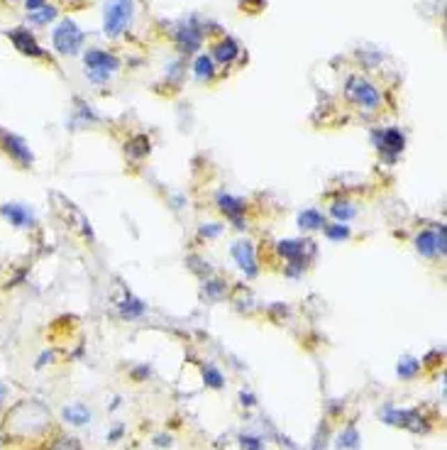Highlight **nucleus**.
Segmentation results:
<instances>
[{
  "instance_id": "obj_1",
  "label": "nucleus",
  "mask_w": 447,
  "mask_h": 450,
  "mask_svg": "<svg viewBox=\"0 0 447 450\" xmlns=\"http://www.w3.org/2000/svg\"><path fill=\"white\" fill-rule=\"evenodd\" d=\"M52 426V414L42 401L37 399H22L15 406H10L3 421V435L13 440H27V438H40L47 433Z\"/></svg>"
},
{
  "instance_id": "obj_2",
  "label": "nucleus",
  "mask_w": 447,
  "mask_h": 450,
  "mask_svg": "<svg viewBox=\"0 0 447 450\" xmlns=\"http://www.w3.org/2000/svg\"><path fill=\"white\" fill-rule=\"evenodd\" d=\"M345 98L357 105V108H362L364 113H377L382 108V93H379V88L359 74L347 79V84H345Z\"/></svg>"
},
{
  "instance_id": "obj_3",
  "label": "nucleus",
  "mask_w": 447,
  "mask_h": 450,
  "mask_svg": "<svg viewBox=\"0 0 447 450\" xmlns=\"http://www.w3.org/2000/svg\"><path fill=\"white\" fill-rule=\"evenodd\" d=\"M134 17V0H105L103 30L108 37H120Z\"/></svg>"
},
{
  "instance_id": "obj_4",
  "label": "nucleus",
  "mask_w": 447,
  "mask_h": 450,
  "mask_svg": "<svg viewBox=\"0 0 447 450\" xmlns=\"http://www.w3.org/2000/svg\"><path fill=\"white\" fill-rule=\"evenodd\" d=\"M84 64H86V76H88L93 84H105L115 71L120 69V59L115 54L105 49H88L84 54Z\"/></svg>"
},
{
  "instance_id": "obj_5",
  "label": "nucleus",
  "mask_w": 447,
  "mask_h": 450,
  "mask_svg": "<svg viewBox=\"0 0 447 450\" xmlns=\"http://www.w3.org/2000/svg\"><path fill=\"white\" fill-rule=\"evenodd\" d=\"M52 42L59 54H79V49L84 47V32L74 20H61L52 32Z\"/></svg>"
},
{
  "instance_id": "obj_6",
  "label": "nucleus",
  "mask_w": 447,
  "mask_h": 450,
  "mask_svg": "<svg viewBox=\"0 0 447 450\" xmlns=\"http://www.w3.org/2000/svg\"><path fill=\"white\" fill-rule=\"evenodd\" d=\"M374 145H377V150L389 162H393L403 152V147H406V137H403V132L398 127H386V130L374 132Z\"/></svg>"
},
{
  "instance_id": "obj_7",
  "label": "nucleus",
  "mask_w": 447,
  "mask_h": 450,
  "mask_svg": "<svg viewBox=\"0 0 447 450\" xmlns=\"http://www.w3.org/2000/svg\"><path fill=\"white\" fill-rule=\"evenodd\" d=\"M233 260L237 262V267L244 272V277H257L259 274V267H257V252H254V245L249 240H237L233 245Z\"/></svg>"
},
{
  "instance_id": "obj_8",
  "label": "nucleus",
  "mask_w": 447,
  "mask_h": 450,
  "mask_svg": "<svg viewBox=\"0 0 447 450\" xmlns=\"http://www.w3.org/2000/svg\"><path fill=\"white\" fill-rule=\"evenodd\" d=\"M384 421L391 424V426L408 428V430H413V433L428 430V426L423 424V419L416 414V411H401V409H393V406H386V411H384Z\"/></svg>"
},
{
  "instance_id": "obj_9",
  "label": "nucleus",
  "mask_w": 447,
  "mask_h": 450,
  "mask_svg": "<svg viewBox=\"0 0 447 450\" xmlns=\"http://www.w3.org/2000/svg\"><path fill=\"white\" fill-rule=\"evenodd\" d=\"M0 147H3V150H6L8 155H10L13 160H15L17 164H22V166H30L32 162H35L30 147H27L17 135H10V132H0Z\"/></svg>"
},
{
  "instance_id": "obj_10",
  "label": "nucleus",
  "mask_w": 447,
  "mask_h": 450,
  "mask_svg": "<svg viewBox=\"0 0 447 450\" xmlns=\"http://www.w3.org/2000/svg\"><path fill=\"white\" fill-rule=\"evenodd\" d=\"M8 37H10V42L15 45V49L20 52V54L35 56V59L45 56V49H42V47L37 45L35 35H32L30 30H25V27H15V30L8 32Z\"/></svg>"
},
{
  "instance_id": "obj_11",
  "label": "nucleus",
  "mask_w": 447,
  "mask_h": 450,
  "mask_svg": "<svg viewBox=\"0 0 447 450\" xmlns=\"http://www.w3.org/2000/svg\"><path fill=\"white\" fill-rule=\"evenodd\" d=\"M0 215H3L13 228H20V231L35 225V213L22 203H3L0 205Z\"/></svg>"
},
{
  "instance_id": "obj_12",
  "label": "nucleus",
  "mask_w": 447,
  "mask_h": 450,
  "mask_svg": "<svg viewBox=\"0 0 447 450\" xmlns=\"http://www.w3.org/2000/svg\"><path fill=\"white\" fill-rule=\"evenodd\" d=\"M201 45H203V32H201L196 25H184L179 32H176V47H179L184 54L198 52Z\"/></svg>"
},
{
  "instance_id": "obj_13",
  "label": "nucleus",
  "mask_w": 447,
  "mask_h": 450,
  "mask_svg": "<svg viewBox=\"0 0 447 450\" xmlns=\"http://www.w3.org/2000/svg\"><path fill=\"white\" fill-rule=\"evenodd\" d=\"M218 205L230 220H235V223H237V228H244V225H242V213H244V208H247V203H244L242 199H237V196H230V194H218Z\"/></svg>"
},
{
  "instance_id": "obj_14",
  "label": "nucleus",
  "mask_w": 447,
  "mask_h": 450,
  "mask_svg": "<svg viewBox=\"0 0 447 450\" xmlns=\"http://www.w3.org/2000/svg\"><path fill=\"white\" fill-rule=\"evenodd\" d=\"M213 61H218V64H223V66H228V64H233L235 59L240 56V45L235 40H230V37H225V40H220V42H215L213 45Z\"/></svg>"
},
{
  "instance_id": "obj_15",
  "label": "nucleus",
  "mask_w": 447,
  "mask_h": 450,
  "mask_svg": "<svg viewBox=\"0 0 447 450\" xmlns=\"http://www.w3.org/2000/svg\"><path fill=\"white\" fill-rule=\"evenodd\" d=\"M61 419L69 426H86L91 424V409L81 401H76V404H69L61 409Z\"/></svg>"
},
{
  "instance_id": "obj_16",
  "label": "nucleus",
  "mask_w": 447,
  "mask_h": 450,
  "mask_svg": "<svg viewBox=\"0 0 447 450\" xmlns=\"http://www.w3.org/2000/svg\"><path fill=\"white\" fill-rule=\"evenodd\" d=\"M298 225L304 231H323L328 223H325V215L318 208H306L298 213Z\"/></svg>"
},
{
  "instance_id": "obj_17",
  "label": "nucleus",
  "mask_w": 447,
  "mask_h": 450,
  "mask_svg": "<svg viewBox=\"0 0 447 450\" xmlns=\"http://www.w3.org/2000/svg\"><path fill=\"white\" fill-rule=\"evenodd\" d=\"M416 250L421 252L423 257L432 260L437 257V245H435V231H423L416 235Z\"/></svg>"
},
{
  "instance_id": "obj_18",
  "label": "nucleus",
  "mask_w": 447,
  "mask_h": 450,
  "mask_svg": "<svg viewBox=\"0 0 447 450\" xmlns=\"http://www.w3.org/2000/svg\"><path fill=\"white\" fill-rule=\"evenodd\" d=\"M194 74L198 81H210L215 76V61L210 54H201L194 64Z\"/></svg>"
},
{
  "instance_id": "obj_19",
  "label": "nucleus",
  "mask_w": 447,
  "mask_h": 450,
  "mask_svg": "<svg viewBox=\"0 0 447 450\" xmlns=\"http://www.w3.org/2000/svg\"><path fill=\"white\" fill-rule=\"evenodd\" d=\"M118 309H120V316H123V318L132 320V318H139V316H144L147 306H144L139 299H132V296H127L123 304H118Z\"/></svg>"
},
{
  "instance_id": "obj_20",
  "label": "nucleus",
  "mask_w": 447,
  "mask_h": 450,
  "mask_svg": "<svg viewBox=\"0 0 447 450\" xmlns=\"http://www.w3.org/2000/svg\"><path fill=\"white\" fill-rule=\"evenodd\" d=\"M330 215L338 218L340 223H347V220H352L354 215H357V208H354L350 201H335V203L330 205Z\"/></svg>"
},
{
  "instance_id": "obj_21",
  "label": "nucleus",
  "mask_w": 447,
  "mask_h": 450,
  "mask_svg": "<svg viewBox=\"0 0 447 450\" xmlns=\"http://www.w3.org/2000/svg\"><path fill=\"white\" fill-rule=\"evenodd\" d=\"M421 360H416V357H401L398 360V367H396V375L401 377V380H413V377L421 372Z\"/></svg>"
},
{
  "instance_id": "obj_22",
  "label": "nucleus",
  "mask_w": 447,
  "mask_h": 450,
  "mask_svg": "<svg viewBox=\"0 0 447 450\" xmlns=\"http://www.w3.org/2000/svg\"><path fill=\"white\" fill-rule=\"evenodd\" d=\"M359 443H362V438H359V430L354 428V426H347V428L338 435V448H343V450H357Z\"/></svg>"
},
{
  "instance_id": "obj_23",
  "label": "nucleus",
  "mask_w": 447,
  "mask_h": 450,
  "mask_svg": "<svg viewBox=\"0 0 447 450\" xmlns=\"http://www.w3.org/2000/svg\"><path fill=\"white\" fill-rule=\"evenodd\" d=\"M127 155L134 160H142L144 155H149V140L144 135H137L127 142Z\"/></svg>"
},
{
  "instance_id": "obj_24",
  "label": "nucleus",
  "mask_w": 447,
  "mask_h": 450,
  "mask_svg": "<svg viewBox=\"0 0 447 450\" xmlns=\"http://www.w3.org/2000/svg\"><path fill=\"white\" fill-rule=\"evenodd\" d=\"M203 380H205V385L213 387V389H223L225 387L223 372H220L215 365H203Z\"/></svg>"
},
{
  "instance_id": "obj_25",
  "label": "nucleus",
  "mask_w": 447,
  "mask_h": 450,
  "mask_svg": "<svg viewBox=\"0 0 447 450\" xmlns=\"http://www.w3.org/2000/svg\"><path fill=\"white\" fill-rule=\"evenodd\" d=\"M323 233H325V238H328V240H333V242H343V240H347V238H350V228L345 223L325 225Z\"/></svg>"
},
{
  "instance_id": "obj_26",
  "label": "nucleus",
  "mask_w": 447,
  "mask_h": 450,
  "mask_svg": "<svg viewBox=\"0 0 447 450\" xmlns=\"http://www.w3.org/2000/svg\"><path fill=\"white\" fill-rule=\"evenodd\" d=\"M54 17H56V8H52V6H45V8H40V10L30 13V22H35V25H49Z\"/></svg>"
},
{
  "instance_id": "obj_27",
  "label": "nucleus",
  "mask_w": 447,
  "mask_h": 450,
  "mask_svg": "<svg viewBox=\"0 0 447 450\" xmlns=\"http://www.w3.org/2000/svg\"><path fill=\"white\" fill-rule=\"evenodd\" d=\"M225 291H228V284L220 279H210L205 281V296L208 299H220V296H225Z\"/></svg>"
},
{
  "instance_id": "obj_28",
  "label": "nucleus",
  "mask_w": 447,
  "mask_h": 450,
  "mask_svg": "<svg viewBox=\"0 0 447 450\" xmlns=\"http://www.w3.org/2000/svg\"><path fill=\"white\" fill-rule=\"evenodd\" d=\"M49 450H81V443L71 435H59L54 443L49 445Z\"/></svg>"
},
{
  "instance_id": "obj_29",
  "label": "nucleus",
  "mask_w": 447,
  "mask_h": 450,
  "mask_svg": "<svg viewBox=\"0 0 447 450\" xmlns=\"http://www.w3.org/2000/svg\"><path fill=\"white\" fill-rule=\"evenodd\" d=\"M240 448L242 450H264V440L257 435H242L240 438Z\"/></svg>"
},
{
  "instance_id": "obj_30",
  "label": "nucleus",
  "mask_w": 447,
  "mask_h": 450,
  "mask_svg": "<svg viewBox=\"0 0 447 450\" xmlns=\"http://www.w3.org/2000/svg\"><path fill=\"white\" fill-rule=\"evenodd\" d=\"M130 375H132L134 382H144L149 375H152V370H149L147 365H139V367H132V372H130Z\"/></svg>"
},
{
  "instance_id": "obj_31",
  "label": "nucleus",
  "mask_w": 447,
  "mask_h": 450,
  "mask_svg": "<svg viewBox=\"0 0 447 450\" xmlns=\"http://www.w3.org/2000/svg\"><path fill=\"white\" fill-rule=\"evenodd\" d=\"M220 231H223V225L210 223V225H203V228H201V235H203V238H218Z\"/></svg>"
},
{
  "instance_id": "obj_32",
  "label": "nucleus",
  "mask_w": 447,
  "mask_h": 450,
  "mask_svg": "<svg viewBox=\"0 0 447 450\" xmlns=\"http://www.w3.org/2000/svg\"><path fill=\"white\" fill-rule=\"evenodd\" d=\"M123 433H125V426L123 424L113 426V428L108 430V443H118V440L123 438Z\"/></svg>"
},
{
  "instance_id": "obj_33",
  "label": "nucleus",
  "mask_w": 447,
  "mask_h": 450,
  "mask_svg": "<svg viewBox=\"0 0 447 450\" xmlns=\"http://www.w3.org/2000/svg\"><path fill=\"white\" fill-rule=\"evenodd\" d=\"M52 360H54V352H42L40 355V360H37V370H42V367H47V365H52Z\"/></svg>"
},
{
  "instance_id": "obj_34",
  "label": "nucleus",
  "mask_w": 447,
  "mask_h": 450,
  "mask_svg": "<svg viewBox=\"0 0 447 450\" xmlns=\"http://www.w3.org/2000/svg\"><path fill=\"white\" fill-rule=\"evenodd\" d=\"M45 6H47V0H25L27 13H35V10H40V8H45Z\"/></svg>"
},
{
  "instance_id": "obj_35",
  "label": "nucleus",
  "mask_w": 447,
  "mask_h": 450,
  "mask_svg": "<svg viewBox=\"0 0 447 450\" xmlns=\"http://www.w3.org/2000/svg\"><path fill=\"white\" fill-rule=\"evenodd\" d=\"M240 399H242V404H244V406H254V404H257V396L249 394V391H247V394H244V391H242V394H240Z\"/></svg>"
},
{
  "instance_id": "obj_36",
  "label": "nucleus",
  "mask_w": 447,
  "mask_h": 450,
  "mask_svg": "<svg viewBox=\"0 0 447 450\" xmlns=\"http://www.w3.org/2000/svg\"><path fill=\"white\" fill-rule=\"evenodd\" d=\"M155 445H159V448H164V445H166V448H169V445H171V438H169V435H157V438H155Z\"/></svg>"
},
{
  "instance_id": "obj_37",
  "label": "nucleus",
  "mask_w": 447,
  "mask_h": 450,
  "mask_svg": "<svg viewBox=\"0 0 447 450\" xmlns=\"http://www.w3.org/2000/svg\"><path fill=\"white\" fill-rule=\"evenodd\" d=\"M6 399H8V387H6V385H0V409H3Z\"/></svg>"
},
{
  "instance_id": "obj_38",
  "label": "nucleus",
  "mask_w": 447,
  "mask_h": 450,
  "mask_svg": "<svg viewBox=\"0 0 447 450\" xmlns=\"http://www.w3.org/2000/svg\"><path fill=\"white\" fill-rule=\"evenodd\" d=\"M3 440H6V435H3V428H0V445H3Z\"/></svg>"
}]
</instances>
